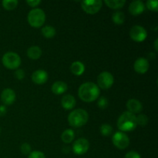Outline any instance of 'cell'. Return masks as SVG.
<instances>
[{
    "label": "cell",
    "mask_w": 158,
    "mask_h": 158,
    "mask_svg": "<svg viewBox=\"0 0 158 158\" xmlns=\"http://www.w3.org/2000/svg\"><path fill=\"white\" fill-rule=\"evenodd\" d=\"M114 76L107 71H104L99 74L97 77V86L103 89H108L114 85Z\"/></svg>",
    "instance_id": "7"
},
{
    "label": "cell",
    "mask_w": 158,
    "mask_h": 158,
    "mask_svg": "<svg viewBox=\"0 0 158 158\" xmlns=\"http://www.w3.org/2000/svg\"><path fill=\"white\" fill-rule=\"evenodd\" d=\"M74 137H75V133L73 130L66 129L63 132L61 135V139L63 143H70L73 141Z\"/></svg>",
    "instance_id": "20"
},
{
    "label": "cell",
    "mask_w": 158,
    "mask_h": 158,
    "mask_svg": "<svg viewBox=\"0 0 158 158\" xmlns=\"http://www.w3.org/2000/svg\"><path fill=\"white\" fill-rule=\"evenodd\" d=\"M146 6L149 10L153 12L158 11V1L157 0H148L146 2ZM145 6V7H146Z\"/></svg>",
    "instance_id": "26"
},
{
    "label": "cell",
    "mask_w": 158,
    "mask_h": 158,
    "mask_svg": "<svg viewBox=\"0 0 158 158\" xmlns=\"http://www.w3.org/2000/svg\"><path fill=\"white\" fill-rule=\"evenodd\" d=\"M112 142L117 148L120 150H124L129 146L130 138L125 133L117 131L113 135Z\"/></svg>",
    "instance_id": "8"
},
{
    "label": "cell",
    "mask_w": 158,
    "mask_h": 158,
    "mask_svg": "<svg viewBox=\"0 0 158 158\" xmlns=\"http://www.w3.org/2000/svg\"><path fill=\"white\" fill-rule=\"evenodd\" d=\"M157 44H158V40H157V39H156V40L154 41V49H155L156 51L158 50Z\"/></svg>",
    "instance_id": "35"
},
{
    "label": "cell",
    "mask_w": 158,
    "mask_h": 158,
    "mask_svg": "<svg viewBox=\"0 0 158 158\" xmlns=\"http://www.w3.org/2000/svg\"><path fill=\"white\" fill-rule=\"evenodd\" d=\"M68 89V86L65 82L63 81H56L52 85L51 90L56 95H61L64 94Z\"/></svg>",
    "instance_id": "17"
},
{
    "label": "cell",
    "mask_w": 158,
    "mask_h": 158,
    "mask_svg": "<svg viewBox=\"0 0 158 158\" xmlns=\"http://www.w3.org/2000/svg\"><path fill=\"white\" fill-rule=\"evenodd\" d=\"M27 56L31 60H38L42 56L41 48L37 46H31L28 49Z\"/></svg>",
    "instance_id": "19"
},
{
    "label": "cell",
    "mask_w": 158,
    "mask_h": 158,
    "mask_svg": "<svg viewBox=\"0 0 158 158\" xmlns=\"http://www.w3.org/2000/svg\"><path fill=\"white\" fill-rule=\"evenodd\" d=\"M0 134H1V129H0Z\"/></svg>",
    "instance_id": "36"
},
{
    "label": "cell",
    "mask_w": 158,
    "mask_h": 158,
    "mask_svg": "<svg viewBox=\"0 0 158 158\" xmlns=\"http://www.w3.org/2000/svg\"><path fill=\"white\" fill-rule=\"evenodd\" d=\"M2 62L7 69H17L21 65V58L16 52H8L3 55Z\"/></svg>",
    "instance_id": "5"
},
{
    "label": "cell",
    "mask_w": 158,
    "mask_h": 158,
    "mask_svg": "<svg viewBox=\"0 0 158 158\" xmlns=\"http://www.w3.org/2000/svg\"><path fill=\"white\" fill-rule=\"evenodd\" d=\"M100 88L93 82H86L79 87L78 96L80 99L86 103L94 102L100 95Z\"/></svg>",
    "instance_id": "1"
},
{
    "label": "cell",
    "mask_w": 158,
    "mask_h": 158,
    "mask_svg": "<svg viewBox=\"0 0 158 158\" xmlns=\"http://www.w3.org/2000/svg\"><path fill=\"white\" fill-rule=\"evenodd\" d=\"M130 36H131V40L140 43L146 40L147 36H148V32L143 26L136 25V26H133L130 30Z\"/></svg>",
    "instance_id": "9"
},
{
    "label": "cell",
    "mask_w": 158,
    "mask_h": 158,
    "mask_svg": "<svg viewBox=\"0 0 158 158\" xmlns=\"http://www.w3.org/2000/svg\"><path fill=\"white\" fill-rule=\"evenodd\" d=\"M100 134L103 136V137H109L113 133V127L110 124L107 123H103L100 126Z\"/></svg>",
    "instance_id": "25"
},
{
    "label": "cell",
    "mask_w": 158,
    "mask_h": 158,
    "mask_svg": "<svg viewBox=\"0 0 158 158\" xmlns=\"http://www.w3.org/2000/svg\"><path fill=\"white\" fill-rule=\"evenodd\" d=\"M28 158H46V156L41 151H32L29 154V157Z\"/></svg>",
    "instance_id": "29"
},
{
    "label": "cell",
    "mask_w": 158,
    "mask_h": 158,
    "mask_svg": "<svg viewBox=\"0 0 158 158\" xmlns=\"http://www.w3.org/2000/svg\"><path fill=\"white\" fill-rule=\"evenodd\" d=\"M103 2L101 0H87L81 2V7L86 13L94 15L101 9Z\"/></svg>",
    "instance_id": "6"
},
{
    "label": "cell",
    "mask_w": 158,
    "mask_h": 158,
    "mask_svg": "<svg viewBox=\"0 0 158 158\" xmlns=\"http://www.w3.org/2000/svg\"><path fill=\"white\" fill-rule=\"evenodd\" d=\"M26 3L30 7H35V6H38L41 3V1L40 0H27Z\"/></svg>",
    "instance_id": "33"
},
{
    "label": "cell",
    "mask_w": 158,
    "mask_h": 158,
    "mask_svg": "<svg viewBox=\"0 0 158 158\" xmlns=\"http://www.w3.org/2000/svg\"><path fill=\"white\" fill-rule=\"evenodd\" d=\"M89 148V143L86 138H79L73 144V151L77 155L86 154Z\"/></svg>",
    "instance_id": "10"
},
{
    "label": "cell",
    "mask_w": 158,
    "mask_h": 158,
    "mask_svg": "<svg viewBox=\"0 0 158 158\" xmlns=\"http://www.w3.org/2000/svg\"><path fill=\"white\" fill-rule=\"evenodd\" d=\"M112 20L116 25H122L125 21V15L120 11L115 12L112 15Z\"/></svg>",
    "instance_id": "23"
},
{
    "label": "cell",
    "mask_w": 158,
    "mask_h": 158,
    "mask_svg": "<svg viewBox=\"0 0 158 158\" xmlns=\"http://www.w3.org/2000/svg\"><path fill=\"white\" fill-rule=\"evenodd\" d=\"M89 120V114L85 110L77 109L70 112L68 116V122L73 127H81L84 126Z\"/></svg>",
    "instance_id": "3"
},
{
    "label": "cell",
    "mask_w": 158,
    "mask_h": 158,
    "mask_svg": "<svg viewBox=\"0 0 158 158\" xmlns=\"http://www.w3.org/2000/svg\"><path fill=\"white\" fill-rule=\"evenodd\" d=\"M15 98L16 95L13 89L7 88L2 92L1 100L4 105H12L15 101Z\"/></svg>",
    "instance_id": "12"
},
{
    "label": "cell",
    "mask_w": 158,
    "mask_h": 158,
    "mask_svg": "<svg viewBox=\"0 0 158 158\" xmlns=\"http://www.w3.org/2000/svg\"><path fill=\"white\" fill-rule=\"evenodd\" d=\"M127 108L129 110L128 112L135 115L136 114H140L142 110H143V105H142L141 102L139 101L138 100L130 99L127 102Z\"/></svg>",
    "instance_id": "14"
},
{
    "label": "cell",
    "mask_w": 158,
    "mask_h": 158,
    "mask_svg": "<svg viewBox=\"0 0 158 158\" xmlns=\"http://www.w3.org/2000/svg\"><path fill=\"white\" fill-rule=\"evenodd\" d=\"M108 104H109V101H108L107 98L105 97H102L99 99L98 102H97V105H98L99 107L102 110L106 109L108 106Z\"/></svg>",
    "instance_id": "28"
},
{
    "label": "cell",
    "mask_w": 158,
    "mask_h": 158,
    "mask_svg": "<svg viewBox=\"0 0 158 158\" xmlns=\"http://www.w3.org/2000/svg\"><path fill=\"white\" fill-rule=\"evenodd\" d=\"M149 62L146 58L140 57L138 58L134 64V69L137 73L139 74H144L149 69Z\"/></svg>",
    "instance_id": "11"
},
{
    "label": "cell",
    "mask_w": 158,
    "mask_h": 158,
    "mask_svg": "<svg viewBox=\"0 0 158 158\" xmlns=\"http://www.w3.org/2000/svg\"><path fill=\"white\" fill-rule=\"evenodd\" d=\"M70 70L75 76H81L85 71V66L82 62L75 61L70 66Z\"/></svg>",
    "instance_id": "18"
},
{
    "label": "cell",
    "mask_w": 158,
    "mask_h": 158,
    "mask_svg": "<svg viewBox=\"0 0 158 158\" xmlns=\"http://www.w3.org/2000/svg\"><path fill=\"white\" fill-rule=\"evenodd\" d=\"M27 20L32 27L40 28L46 22V13L41 9H33L28 14Z\"/></svg>",
    "instance_id": "4"
},
{
    "label": "cell",
    "mask_w": 158,
    "mask_h": 158,
    "mask_svg": "<svg viewBox=\"0 0 158 158\" xmlns=\"http://www.w3.org/2000/svg\"><path fill=\"white\" fill-rule=\"evenodd\" d=\"M26 73H25V71L22 69H17L15 73V77L17 80H21L23 79H24Z\"/></svg>",
    "instance_id": "31"
},
{
    "label": "cell",
    "mask_w": 158,
    "mask_h": 158,
    "mask_svg": "<svg viewBox=\"0 0 158 158\" xmlns=\"http://www.w3.org/2000/svg\"><path fill=\"white\" fill-rule=\"evenodd\" d=\"M41 32L43 36L46 39H52L56 35V29L52 26H45L42 28Z\"/></svg>",
    "instance_id": "22"
},
{
    "label": "cell",
    "mask_w": 158,
    "mask_h": 158,
    "mask_svg": "<svg viewBox=\"0 0 158 158\" xmlns=\"http://www.w3.org/2000/svg\"><path fill=\"white\" fill-rule=\"evenodd\" d=\"M6 114V107L4 106V105H1L0 106V116L2 117L5 114Z\"/></svg>",
    "instance_id": "34"
},
{
    "label": "cell",
    "mask_w": 158,
    "mask_h": 158,
    "mask_svg": "<svg viewBox=\"0 0 158 158\" xmlns=\"http://www.w3.org/2000/svg\"><path fill=\"white\" fill-rule=\"evenodd\" d=\"M105 4L112 9H119L123 7L126 3L125 0H106Z\"/></svg>",
    "instance_id": "21"
},
{
    "label": "cell",
    "mask_w": 158,
    "mask_h": 158,
    "mask_svg": "<svg viewBox=\"0 0 158 158\" xmlns=\"http://www.w3.org/2000/svg\"><path fill=\"white\" fill-rule=\"evenodd\" d=\"M76 103H77V101H76L75 97L70 94L63 96L61 100L62 106L67 110H72L76 106Z\"/></svg>",
    "instance_id": "16"
},
{
    "label": "cell",
    "mask_w": 158,
    "mask_h": 158,
    "mask_svg": "<svg viewBox=\"0 0 158 158\" xmlns=\"http://www.w3.org/2000/svg\"><path fill=\"white\" fill-rule=\"evenodd\" d=\"M32 80L36 84H43L48 80V73L43 69H37L32 74Z\"/></svg>",
    "instance_id": "15"
},
{
    "label": "cell",
    "mask_w": 158,
    "mask_h": 158,
    "mask_svg": "<svg viewBox=\"0 0 158 158\" xmlns=\"http://www.w3.org/2000/svg\"><path fill=\"white\" fill-rule=\"evenodd\" d=\"M125 158H141V157H140V155L137 152L131 151L127 153L126 155H125Z\"/></svg>",
    "instance_id": "32"
},
{
    "label": "cell",
    "mask_w": 158,
    "mask_h": 158,
    "mask_svg": "<svg viewBox=\"0 0 158 158\" xmlns=\"http://www.w3.org/2000/svg\"><path fill=\"white\" fill-rule=\"evenodd\" d=\"M18 1L17 0H4L2 4L4 9L6 10H13L18 6Z\"/></svg>",
    "instance_id": "24"
},
{
    "label": "cell",
    "mask_w": 158,
    "mask_h": 158,
    "mask_svg": "<svg viewBox=\"0 0 158 158\" xmlns=\"http://www.w3.org/2000/svg\"><path fill=\"white\" fill-rule=\"evenodd\" d=\"M145 10V5L140 0L132 2L129 6V12L133 15H139Z\"/></svg>",
    "instance_id": "13"
},
{
    "label": "cell",
    "mask_w": 158,
    "mask_h": 158,
    "mask_svg": "<svg viewBox=\"0 0 158 158\" xmlns=\"http://www.w3.org/2000/svg\"><path fill=\"white\" fill-rule=\"evenodd\" d=\"M136 118L137 125L144 127L148 123V117L145 114H139L138 116H136Z\"/></svg>",
    "instance_id": "27"
},
{
    "label": "cell",
    "mask_w": 158,
    "mask_h": 158,
    "mask_svg": "<svg viewBox=\"0 0 158 158\" xmlns=\"http://www.w3.org/2000/svg\"><path fill=\"white\" fill-rule=\"evenodd\" d=\"M21 152L23 154H29L31 153V146L28 143H24L21 146Z\"/></svg>",
    "instance_id": "30"
},
{
    "label": "cell",
    "mask_w": 158,
    "mask_h": 158,
    "mask_svg": "<svg viewBox=\"0 0 158 158\" xmlns=\"http://www.w3.org/2000/svg\"><path fill=\"white\" fill-rule=\"evenodd\" d=\"M137 127V118L134 114L126 111L119 117L117 120V127L123 132H129L136 129Z\"/></svg>",
    "instance_id": "2"
}]
</instances>
